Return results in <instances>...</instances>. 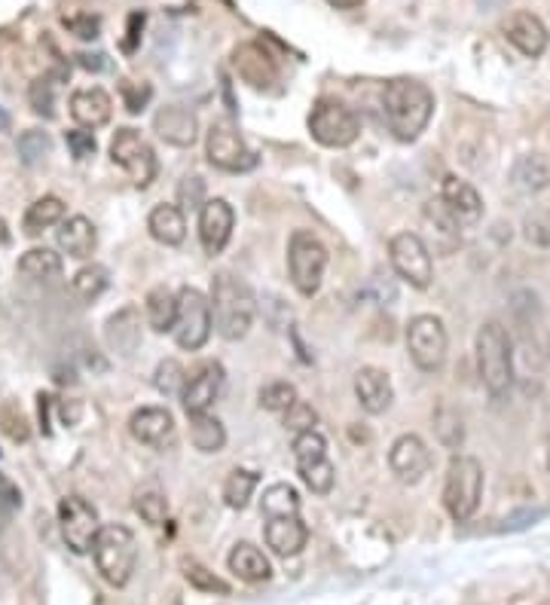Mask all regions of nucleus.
Wrapping results in <instances>:
<instances>
[{"instance_id": "nucleus-46", "label": "nucleus", "mask_w": 550, "mask_h": 605, "mask_svg": "<svg viewBox=\"0 0 550 605\" xmlns=\"http://www.w3.org/2000/svg\"><path fill=\"white\" fill-rule=\"evenodd\" d=\"M208 199H205V184H202V178H196V175H187L184 181H181V187H178V208L184 211V208H202Z\"/></svg>"}, {"instance_id": "nucleus-48", "label": "nucleus", "mask_w": 550, "mask_h": 605, "mask_svg": "<svg viewBox=\"0 0 550 605\" xmlns=\"http://www.w3.org/2000/svg\"><path fill=\"white\" fill-rule=\"evenodd\" d=\"M526 239L535 245H550V214L538 211L526 217Z\"/></svg>"}, {"instance_id": "nucleus-29", "label": "nucleus", "mask_w": 550, "mask_h": 605, "mask_svg": "<svg viewBox=\"0 0 550 605\" xmlns=\"http://www.w3.org/2000/svg\"><path fill=\"white\" fill-rule=\"evenodd\" d=\"M147 230L162 245H181L187 236V220L178 205H156L147 217Z\"/></svg>"}, {"instance_id": "nucleus-2", "label": "nucleus", "mask_w": 550, "mask_h": 605, "mask_svg": "<svg viewBox=\"0 0 550 605\" xmlns=\"http://www.w3.org/2000/svg\"><path fill=\"white\" fill-rule=\"evenodd\" d=\"M254 294L251 288L230 272H220L211 285V318L217 334L224 340H242L254 324Z\"/></svg>"}, {"instance_id": "nucleus-37", "label": "nucleus", "mask_w": 550, "mask_h": 605, "mask_svg": "<svg viewBox=\"0 0 550 605\" xmlns=\"http://www.w3.org/2000/svg\"><path fill=\"white\" fill-rule=\"evenodd\" d=\"M107 269L101 266V263H89V266H83L77 275H74V294L80 297V300H86V303H92V300H98L104 291H107Z\"/></svg>"}, {"instance_id": "nucleus-20", "label": "nucleus", "mask_w": 550, "mask_h": 605, "mask_svg": "<svg viewBox=\"0 0 550 605\" xmlns=\"http://www.w3.org/2000/svg\"><path fill=\"white\" fill-rule=\"evenodd\" d=\"M129 431L138 444H147V447H165L169 440L175 437V419L165 407H141L132 413L129 419Z\"/></svg>"}, {"instance_id": "nucleus-49", "label": "nucleus", "mask_w": 550, "mask_h": 605, "mask_svg": "<svg viewBox=\"0 0 550 605\" xmlns=\"http://www.w3.org/2000/svg\"><path fill=\"white\" fill-rule=\"evenodd\" d=\"M31 107L37 110V114H43V117H52L55 114V98H52V83L49 80H37L34 86H31Z\"/></svg>"}, {"instance_id": "nucleus-21", "label": "nucleus", "mask_w": 550, "mask_h": 605, "mask_svg": "<svg viewBox=\"0 0 550 605\" xmlns=\"http://www.w3.org/2000/svg\"><path fill=\"white\" fill-rule=\"evenodd\" d=\"M355 395L367 413H373V416L385 413L395 401V389H392L389 373H382L379 367H361L355 373Z\"/></svg>"}, {"instance_id": "nucleus-11", "label": "nucleus", "mask_w": 550, "mask_h": 605, "mask_svg": "<svg viewBox=\"0 0 550 605\" xmlns=\"http://www.w3.org/2000/svg\"><path fill=\"white\" fill-rule=\"evenodd\" d=\"M205 156L214 169L220 172H248L257 165V156L248 150V144L242 141L239 129L230 123V120H217L211 129H208V138H205Z\"/></svg>"}, {"instance_id": "nucleus-19", "label": "nucleus", "mask_w": 550, "mask_h": 605, "mask_svg": "<svg viewBox=\"0 0 550 605\" xmlns=\"http://www.w3.org/2000/svg\"><path fill=\"white\" fill-rule=\"evenodd\" d=\"M502 31H505L508 43L517 46L523 55H529V59H538V55L547 49V40H550L544 22H541L538 16H532V13H526V10L511 13V16L502 22Z\"/></svg>"}, {"instance_id": "nucleus-16", "label": "nucleus", "mask_w": 550, "mask_h": 605, "mask_svg": "<svg viewBox=\"0 0 550 605\" xmlns=\"http://www.w3.org/2000/svg\"><path fill=\"white\" fill-rule=\"evenodd\" d=\"M236 227V211L227 199H208L199 208V242L205 248V254H220L227 248L230 236Z\"/></svg>"}, {"instance_id": "nucleus-27", "label": "nucleus", "mask_w": 550, "mask_h": 605, "mask_svg": "<svg viewBox=\"0 0 550 605\" xmlns=\"http://www.w3.org/2000/svg\"><path fill=\"white\" fill-rule=\"evenodd\" d=\"M440 202H444L459 220H480L483 214V199L480 193L468 184V181H459L456 175H447L444 184H440Z\"/></svg>"}, {"instance_id": "nucleus-35", "label": "nucleus", "mask_w": 550, "mask_h": 605, "mask_svg": "<svg viewBox=\"0 0 550 605\" xmlns=\"http://www.w3.org/2000/svg\"><path fill=\"white\" fill-rule=\"evenodd\" d=\"M260 511L266 514V520H275V517H297L300 514V495L294 486L288 483H272L263 499H260Z\"/></svg>"}, {"instance_id": "nucleus-14", "label": "nucleus", "mask_w": 550, "mask_h": 605, "mask_svg": "<svg viewBox=\"0 0 550 605\" xmlns=\"http://www.w3.org/2000/svg\"><path fill=\"white\" fill-rule=\"evenodd\" d=\"M59 526H62L65 544L74 550V554H89L98 532H101L98 511L86 499H80V495H68V499H62Z\"/></svg>"}, {"instance_id": "nucleus-45", "label": "nucleus", "mask_w": 550, "mask_h": 605, "mask_svg": "<svg viewBox=\"0 0 550 605\" xmlns=\"http://www.w3.org/2000/svg\"><path fill=\"white\" fill-rule=\"evenodd\" d=\"M184 575H187V581H190L196 590H202V593H220V596L230 593V584H227V581H220L214 572H208V569H202V566H196V563H190Z\"/></svg>"}, {"instance_id": "nucleus-50", "label": "nucleus", "mask_w": 550, "mask_h": 605, "mask_svg": "<svg viewBox=\"0 0 550 605\" xmlns=\"http://www.w3.org/2000/svg\"><path fill=\"white\" fill-rule=\"evenodd\" d=\"M65 138H68V147H71V153H74L77 159H86V156H92V153H95V138H92V132L71 129Z\"/></svg>"}, {"instance_id": "nucleus-26", "label": "nucleus", "mask_w": 550, "mask_h": 605, "mask_svg": "<svg viewBox=\"0 0 550 605\" xmlns=\"http://www.w3.org/2000/svg\"><path fill=\"white\" fill-rule=\"evenodd\" d=\"M55 242H59V248H62L68 257L86 260V257H92V251H95V245H98V233H95V227H92L89 217L74 214V217L62 220L59 233H55Z\"/></svg>"}, {"instance_id": "nucleus-23", "label": "nucleus", "mask_w": 550, "mask_h": 605, "mask_svg": "<svg viewBox=\"0 0 550 605\" xmlns=\"http://www.w3.org/2000/svg\"><path fill=\"white\" fill-rule=\"evenodd\" d=\"M114 114V101L101 86H86L71 95V117L83 129H98Z\"/></svg>"}, {"instance_id": "nucleus-42", "label": "nucleus", "mask_w": 550, "mask_h": 605, "mask_svg": "<svg viewBox=\"0 0 550 605\" xmlns=\"http://www.w3.org/2000/svg\"><path fill=\"white\" fill-rule=\"evenodd\" d=\"M135 514L144 520V523H150V526H159L165 517H169V502H165V495H159V492H138L135 495Z\"/></svg>"}, {"instance_id": "nucleus-57", "label": "nucleus", "mask_w": 550, "mask_h": 605, "mask_svg": "<svg viewBox=\"0 0 550 605\" xmlns=\"http://www.w3.org/2000/svg\"><path fill=\"white\" fill-rule=\"evenodd\" d=\"M547 346H550V340H547Z\"/></svg>"}, {"instance_id": "nucleus-25", "label": "nucleus", "mask_w": 550, "mask_h": 605, "mask_svg": "<svg viewBox=\"0 0 550 605\" xmlns=\"http://www.w3.org/2000/svg\"><path fill=\"white\" fill-rule=\"evenodd\" d=\"M104 340L117 355H132L141 346V315L138 309L126 306L117 315H110L104 324Z\"/></svg>"}, {"instance_id": "nucleus-5", "label": "nucleus", "mask_w": 550, "mask_h": 605, "mask_svg": "<svg viewBox=\"0 0 550 605\" xmlns=\"http://www.w3.org/2000/svg\"><path fill=\"white\" fill-rule=\"evenodd\" d=\"M483 495V465L474 456H456L447 468L444 483V505L456 523H465L474 517Z\"/></svg>"}, {"instance_id": "nucleus-41", "label": "nucleus", "mask_w": 550, "mask_h": 605, "mask_svg": "<svg viewBox=\"0 0 550 605\" xmlns=\"http://www.w3.org/2000/svg\"><path fill=\"white\" fill-rule=\"evenodd\" d=\"M434 431H437L440 444H444V447H459L462 437H465L462 419H459V413L450 410V407H440V410L434 413Z\"/></svg>"}, {"instance_id": "nucleus-18", "label": "nucleus", "mask_w": 550, "mask_h": 605, "mask_svg": "<svg viewBox=\"0 0 550 605\" xmlns=\"http://www.w3.org/2000/svg\"><path fill=\"white\" fill-rule=\"evenodd\" d=\"M389 465H392V471L398 474L401 483H419L431 471V450L425 447L422 437L401 434L392 444Z\"/></svg>"}, {"instance_id": "nucleus-51", "label": "nucleus", "mask_w": 550, "mask_h": 605, "mask_svg": "<svg viewBox=\"0 0 550 605\" xmlns=\"http://www.w3.org/2000/svg\"><path fill=\"white\" fill-rule=\"evenodd\" d=\"M123 98H126L129 114H138V110H144V104L150 101V86H132V83L126 80V83H123Z\"/></svg>"}, {"instance_id": "nucleus-17", "label": "nucleus", "mask_w": 550, "mask_h": 605, "mask_svg": "<svg viewBox=\"0 0 550 605\" xmlns=\"http://www.w3.org/2000/svg\"><path fill=\"white\" fill-rule=\"evenodd\" d=\"M233 71L251 86V89H272L279 83V65L260 43H242L233 52Z\"/></svg>"}, {"instance_id": "nucleus-28", "label": "nucleus", "mask_w": 550, "mask_h": 605, "mask_svg": "<svg viewBox=\"0 0 550 605\" xmlns=\"http://www.w3.org/2000/svg\"><path fill=\"white\" fill-rule=\"evenodd\" d=\"M227 566H230V572H233L239 581H245V584H260V581H269V578H272V566H269L266 554H263L260 547L248 544V541H242V544H236V547L230 550Z\"/></svg>"}, {"instance_id": "nucleus-8", "label": "nucleus", "mask_w": 550, "mask_h": 605, "mask_svg": "<svg viewBox=\"0 0 550 605\" xmlns=\"http://www.w3.org/2000/svg\"><path fill=\"white\" fill-rule=\"evenodd\" d=\"M407 352L425 373H437L447 361V327L437 315H416L407 324Z\"/></svg>"}, {"instance_id": "nucleus-40", "label": "nucleus", "mask_w": 550, "mask_h": 605, "mask_svg": "<svg viewBox=\"0 0 550 605\" xmlns=\"http://www.w3.org/2000/svg\"><path fill=\"white\" fill-rule=\"evenodd\" d=\"M422 217H425V224H431L440 236H447L453 242L459 239V217L444 202H428L425 211H422Z\"/></svg>"}, {"instance_id": "nucleus-4", "label": "nucleus", "mask_w": 550, "mask_h": 605, "mask_svg": "<svg viewBox=\"0 0 550 605\" xmlns=\"http://www.w3.org/2000/svg\"><path fill=\"white\" fill-rule=\"evenodd\" d=\"M92 557L107 584H114V587L129 584L135 563H138V541H135L132 529H126L120 523L101 526V532L92 544Z\"/></svg>"}, {"instance_id": "nucleus-34", "label": "nucleus", "mask_w": 550, "mask_h": 605, "mask_svg": "<svg viewBox=\"0 0 550 605\" xmlns=\"http://www.w3.org/2000/svg\"><path fill=\"white\" fill-rule=\"evenodd\" d=\"M190 440L199 453H220L227 444V431L214 416L208 413H193L190 416Z\"/></svg>"}, {"instance_id": "nucleus-9", "label": "nucleus", "mask_w": 550, "mask_h": 605, "mask_svg": "<svg viewBox=\"0 0 550 605\" xmlns=\"http://www.w3.org/2000/svg\"><path fill=\"white\" fill-rule=\"evenodd\" d=\"M110 159H114L120 169L129 175V181L135 187H147L153 184L156 172H159V162L153 147L129 126L117 129L114 138H110Z\"/></svg>"}, {"instance_id": "nucleus-3", "label": "nucleus", "mask_w": 550, "mask_h": 605, "mask_svg": "<svg viewBox=\"0 0 550 605\" xmlns=\"http://www.w3.org/2000/svg\"><path fill=\"white\" fill-rule=\"evenodd\" d=\"M477 367L486 392L492 398H505L514 382V355L511 337L499 321H489L477 334Z\"/></svg>"}, {"instance_id": "nucleus-15", "label": "nucleus", "mask_w": 550, "mask_h": 605, "mask_svg": "<svg viewBox=\"0 0 550 605\" xmlns=\"http://www.w3.org/2000/svg\"><path fill=\"white\" fill-rule=\"evenodd\" d=\"M224 382H227V373L217 361H205L193 370V376H187V385H184V395H181V404H184V413L193 416V413H208V407L217 401V395L224 392Z\"/></svg>"}, {"instance_id": "nucleus-54", "label": "nucleus", "mask_w": 550, "mask_h": 605, "mask_svg": "<svg viewBox=\"0 0 550 605\" xmlns=\"http://www.w3.org/2000/svg\"><path fill=\"white\" fill-rule=\"evenodd\" d=\"M10 123H13V120H10V114H7L4 107H0V132H7V129H10Z\"/></svg>"}, {"instance_id": "nucleus-30", "label": "nucleus", "mask_w": 550, "mask_h": 605, "mask_svg": "<svg viewBox=\"0 0 550 605\" xmlns=\"http://www.w3.org/2000/svg\"><path fill=\"white\" fill-rule=\"evenodd\" d=\"M144 312H147V324L159 334L165 330H175V321H178V294L169 291L165 285L153 288L144 300Z\"/></svg>"}, {"instance_id": "nucleus-6", "label": "nucleus", "mask_w": 550, "mask_h": 605, "mask_svg": "<svg viewBox=\"0 0 550 605\" xmlns=\"http://www.w3.org/2000/svg\"><path fill=\"white\" fill-rule=\"evenodd\" d=\"M309 132L321 147L343 150L358 141L361 123L355 117V110H349L346 104H340L334 98H321V101H315L312 114H309Z\"/></svg>"}, {"instance_id": "nucleus-12", "label": "nucleus", "mask_w": 550, "mask_h": 605, "mask_svg": "<svg viewBox=\"0 0 550 605\" xmlns=\"http://www.w3.org/2000/svg\"><path fill=\"white\" fill-rule=\"evenodd\" d=\"M294 459H297V468H300V477L303 483L318 492V495H327L334 489V462L327 459V444L324 437L312 428V431H303L294 437Z\"/></svg>"}, {"instance_id": "nucleus-7", "label": "nucleus", "mask_w": 550, "mask_h": 605, "mask_svg": "<svg viewBox=\"0 0 550 605\" xmlns=\"http://www.w3.org/2000/svg\"><path fill=\"white\" fill-rule=\"evenodd\" d=\"M327 269V248L318 242V236L297 230L288 242V272H291V285L303 294L312 297L321 288Z\"/></svg>"}, {"instance_id": "nucleus-55", "label": "nucleus", "mask_w": 550, "mask_h": 605, "mask_svg": "<svg viewBox=\"0 0 550 605\" xmlns=\"http://www.w3.org/2000/svg\"><path fill=\"white\" fill-rule=\"evenodd\" d=\"M7 239H10V230H7V220L0 217V245H7Z\"/></svg>"}, {"instance_id": "nucleus-22", "label": "nucleus", "mask_w": 550, "mask_h": 605, "mask_svg": "<svg viewBox=\"0 0 550 605\" xmlns=\"http://www.w3.org/2000/svg\"><path fill=\"white\" fill-rule=\"evenodd\" d=\"M266 547L279 557H297L309 541V529L300 517H275L263 529Z\"/></svg>"}, {"instance_id": "nucleus-44", "label": "nucleus", "mask_w": 550, "mask_h": 605, "mask_svg": "<svg viewBox=\"0 0 550 605\" xmlns=\"http://www.w3.org/2000/svg\"><path fill=\"white\" fill-rule=\"evenodd\" d=\"M0 428H4V434L10 437V440H28V434H31V428H28V416L16 407V404H7L4 410H0Z\"/></svg>"}, {"instance_id": "nucleus-10", "label": "nucleus", "mask_w": 550, "mask_h": 605, "mask_svg": "<svg viewBox=\"0 0 550 605\" xmlns=\"http://www.w3.org/2000/svg\"><path fill=\"white\" fill-rule=\"evenodd\" d=\"M211 300L199 288H181L178 291V321H175V340L181 349H202L211 337Z\"/></svg>"}, {"instance_id": "nucleus-24", "label": "nucleus", "mask_w": 550, "mask_h": 605, "mask_svg": "<svg viewBox=\"0 0 550 605\" xmlns=\"http://www.w3.org/2000/svg\"><path fill=\"white\" fill-rule=\"evenodd\" d=\"M153 129L165 144H172V147H193V141L199 135L196 117L184 107H162L153 117Z\"/></svg>"}, {"instance_id": "nucleus-36", "label": "nucleus", "mask_w": 550, "mask_h": 605, "mask_svg": "<svg viewBox=\"0 0 550 605\" xmlns=\"http://www.w3.org/2000/svg\"><path fill=\"white\" fill-rule=\"evenodd\" d=\"M257 474L254 471H248V468H236V471H230V477L224 480V502L230 505V508H236V511H242L248 502H251V495H254V489H257Z\"/></svg>"}, {"instance_id": "nucleus-1", "label": "nucleus", "mask_w": 550, "mask_h": 605, "mask_svg": "<svg viewBox=\"0 0 550 605\" xmlns=\"http://www.w3.org/2000/svg\"><path fill=\"white\" fill-rule=\"evenodd\" d=\"M382 117L398 141H416L434 117V95L419 80H392L382 89Z\"/></svg>"}, {"instance_id": "nucleus-53", "label": "nucleus", "mask_w": 550, "mask_h": 605, "mask_svg": "<svg viewBox=\"0 0 550 605\" xmlns=\"http://www.w3.org/2000/svg\"><path fill=\"white\" fill-rule=\"evenodd\" d=\"M330 7H337V10H358L364 0H327Z\"/></svg>"}, {"instance_id": "nucleus-13", "label": "nucleus", "mask_w": 550, "mask_h": 605, "mask_svg": "<svg viewBox=\"0 0 550 605\" xmlns=\"http://www.w3.org/2000/svg\"><path fill=\"white\" fill-rule=\"evenodd\" d=\"M389 260L395 266V272L410 285L425 291L434 279V263L428 254V245L416 236V233H398L389 242Z\"/></svg>"}, {"instance_id": "nucleus-52", "label": "nucleus", "mask_w": 550, "mask_h": 605, "mask_svg": "<svg viewBox=\"0 0 550 605\" xmlns=\"http://www.w3.org/2000/svg\"><path fill=\"white\" fill-rule=\"evenodd\" d=\"M65 25L71 28V31H77V37H83V40H92V37H98V19H92V16H65Z\"/></svg>"}, {"instance_id": "nucleus-56", "label": "nucleus", "mask_w": 550, "mask_h": 605, "mask_svg": "<svg viewBox=\"0 0 550 605\" xmlns=\"http://www.w3.org/2000/svg\"><path fill=\"white\" fill-rule=\"evenodd\" d=\"M547 468H550V459H547Z\"/></svg>"}, {"instance_id": "nucleus-31", "label": "nucleus", "mask_w": 550, "mask_h": 605, "mask_svg": "<svg viewBox=\"0 0 550 605\" xmlns=\"http://www.w3.org/2000/svg\"><path fill=\"white\" fill-rule=\"evenodd\" d=\"M62 269H65V263H62V257L55 254L52 248H31L19 260V272L25 275V279H34V282L59 279Z\"/></svg>"}, {"instance_id": "nucleus-47", "label": "nucleus", "mask_w": 550, "mask_h": 605, "mask_svg": "<svg viewBox=\"0 0 550 605\" xmlns=\"http://www.w3.org/2000/svg\"><path fill=\"white\" fill-rule=\"evenodd\" d=\"M315 422H318V413H315L309 404H303V401H297V404L288 410V416H285V425H288L294 434L312 431V428H315Z\"/></svg>"}, {"instance_id": "nucleus-43", "label": "nucleus", "mask_w": 550, "mask_h": 605, "mask_svg": "<svg viewBox=\"0 0 550 605\" xmlns=\"http://www.w3.org/2000/svg\"><path fill=\"white\" fill-rule=\"evenodd\" d=\"M49 147H52L49 135L40 132V129H31V132H25V135L19 138V159H22L25 165H37L40 159H46Z\"/></svg>"}, {"instance_id": "nucleus-39", "label": "nucleus", "mask_w": 550, "mask_h": 605, "mask_svg": "<svg viewBox=\"0 0 550 605\" xmlns=\"http://www.w3.org/2000/svg\"><path fill=\"white\" fill-rule=\"evenodd\" d=\"M153 382H156V389L162 392V395H169V398H175V395H184V385H187V373H184V367L175 361V358H165L159 367H156V376H153Z\"/></svg>"}, {"instance_id": "nucleus-38", "label": "nucleus", "mask_w": 550, "mask_h": 605, "mask_svg": "<svg viewBox=\"0 0 550 605\" xmlns=\"http://www.w3.org/2000/svg\"><path fill=\"white\" fill-rule=\"evenodd\" d=\"M260 407L269 413H288L297 404V389L291 382H269L260 389Z\"/></svg>"}, {"instance_id": "nucleus-32", "label": "nucleus", "mask_w": 550, "mask_h": 605, "mask_svg": "<svg viewBox=\"0 0 550 605\" xmlns=\"http://www.w3.org/2000/svg\"><path fill=\"white\" fill-rule=\"evenodd\" d=\"M62 220H65V202L59 196H43L25 211L22 227H25L28 236H40L43 230L62 224Z\"/></svg>"}, {"instance_id": "nucleus-33", "label": "nucleus", "mask_w": 550, "mask_h": 605, "mask_svg": "<svg viewBox=\"0 0 550 605\" xmlns=\"http://www.w3.org/2000/svg\"><path fill=\"white\" fill-rule=\"evenodd\" d=\"M511 184L520 193H541L550 184V165L541 156H520L514 162Z\"/></svg>"}]
</instances>
